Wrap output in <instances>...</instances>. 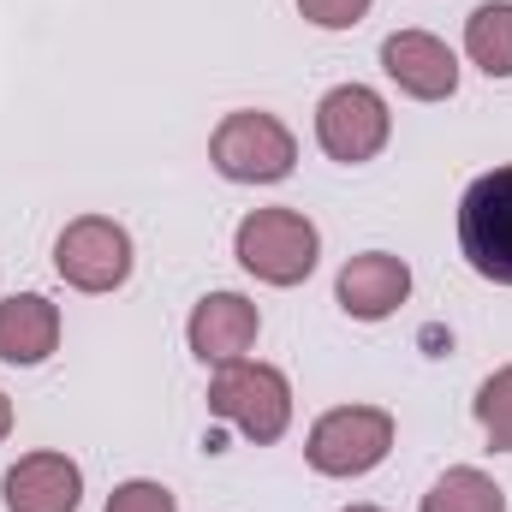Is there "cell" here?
<instances>
[{"label": "cell", "mask_w": 512, "mask_h": 512, "mask_svg": "<svg viewBox=\"0 0 512 512\" xmlns=\"http://www.w3.org/2000/svg\"><path fill=\"white\" fill-rule=\"evenodd\" d=\"M459 251L483 280L512 286V167H495V173L465 185V197H459Z\"/></svg>", "instance_id": "cell-5"}, {"label": "cell", "mask_w": 512, "mask_h": 512, "mask_svg": "<svg viewBox=\"0 0 512 512\" xmlns=\"http://www.w3.org/2000/svg\"><path fill=\"white\" fill-rule=\"evenodd\" d=\"M54 268L78 292H114L131 274V233L120 221H108V215H78L54 239Z\"/></svg>", "instance_id": "cell-7"}, {"label": "cell", "mask_w": 512, "mask_h": 512, "mask_svg": "<svg viewBox=\"0 0 512 512\" xmlns=\"http://www.w3.org/2000/svg\"><path fill=\"white\" fill-rule=\"evenodd\" d=\"M370 6H376V0H298V12H304L316 30H352V24H364Z\"/></svg>", "instance_id": "cell-17"}, {"label": "cell", "mask_w": 512, "mask_h": 512, "mask_svg": "<svg viewBox=\"0 0 512 512\" xmlns=\"http://www.w3.org/2000/svg\"><path fill=\"white\" fill-rule=\"evenodd\" d=\"M6 435H12V399L0 393V441H6Z\"/></svg>", "instance_id": "cell-18"}, {"label": "cell", "mask_w": 512, "mask_h": 512, "mask_svg": "<svg viewBox=\"0 0 512 512\" xmlns=\"http://www.w3.org/2000/svg\"><path fill=\"white\" fill-rule=\"evenodd\" d=\"M477 423H483L495 453H512V364L477 387Z\"/></svg>", "instance_id": "cell-15"}, {"label": "cell", "mask_w": 512, "mask_h": 512, "mask_svg": "<svg viewBox=\"0 0 512 512\" xmlns=\"http://www.w3.org/2000/svg\"><path fill=\"white\" fill-rule=\"evenodd\" d=\"M387 131H393V114H387V102L370 84H340V90H328L316 102V143L340 167L376 161L387 149Z\"/></svg>", "instance_id": "cell-6"}, {"label": "cell", "mask_w": 512, "mask_h": 512, "mask_svg": "<svg viewBox=\"0 0 512 512\" xmlns=\"http://www.w3.org/2000/svg\"><path fill=\"white\" fill-rule=\"evenodd\" d=\"M334 298H340L346 316L382 322V316H393V310L411 298V268H405V256H393V251H364L340 268Z\"/></svg>", "instance_id": "cell-10"}, {"label": "cell", "mask_w": 512, "mask_h": 512, "mask_svg": "<svg viewBox=\"0 0 512 512\" xmlns=\"http://www.w3.org/2000/svg\"><path fill=\"white\" fill-rule=\"evenodd\" d=\"M209 411H215L221 423H233L245 441L268 447V441H280L286 423H292V382H286L274 364L233 358V364H221L215 382H209Z\"/></svg>", "instance_id": "cell-2"}, {"label": "cell", "mask_w": 512, "mask_h": 512, "mask_svg": "<svg viewBox=\"0 0 512 512\" xmlns=\"http://www.w3.org/2000/svg\"><path fill=\"white\" fill-rule=\"evenodd\" d=\"M382 72L411 102H447L459 90V60L429 30H393L382 42Z\"/></svg>", "instance_id": "cell-8"}, {"label": "cell", "mask_w": 512, "mask_h": 512, "mask_svg": "<svg viewBox=\"0 0 512 512\" xmlns=\"http://www.w3.org/2000/svg\"><path fill=\"white\" fill-rule=\"evenodd\" d=\"M465 54L483 78H512V0H483L465 18Z\"/></svg>", "instance_id": "cell-13"}, {"label": "cell", "mask_w": 512, "mask_h": 512, "mask_svg": "<svg viewBox=\"0 0 512 512\" xmlns=\"http://www.w3.org/2000/svg\"><path fill=\"white\" fill-rule=\"evenodd\" d=\"M256 334H262V316H256V304L245 292H209V298H197V310L185 322L191 352L203 364H215V370L233 364V358H245L256 346Z\"/></svg>", "instance_id": "cell-9"}, {"label": "cell", "mask_w": 512, "mask_h": 512, "mask_svg": "<svg viewBox=\"0 0 512 512\" xmlns=\"http://www.w3.org/2000/svg\"><path fill=\"white\" fill-rule=\"evenodd\" d=\"M387 453H393V417L382 405H334L316 417V429L304 441V459L322 477H364Z\"/></svg>", "instance_id": "cell-3"}, {"label": "cell", "mask_w": 512, "mask_h": 512, "mask_svg": "<svg viewBox=\"0 0 512 512\" xmlns=\"http://www.w3.org/2000/svg\"><path fill=\"white\" fill-rule=\"evenodd\" d=\"M233 256L245 262V274H256L262 286H298V280L316 274L322 233L298 209H251L239 221V233H233Z\"/></svg>", "instance_id": "cell-1"}, {"label": "cell", "mask_w": 512, "mask_h": 512, "mask_svg": "<svg viewBox=\"0 0 512 512\" xmlns=\"http://www.w3.org/2000/svg\"><path fill=\"white\" fill-rule=\"evenodd\" d=\"M209 161H215V173L233 179V185H274V179L292 173L298 143H292V131L280 126L274 114L239 108V114H227V120L215 126V137H209Z\"/></svg>", "instance_id": "cell-4"}, {"label": "cell", "mask_w": 512, "mask_h": 512, "mask_svg": "<svg viewBox=\"0 0 512 512\" xmlns=\"http://www.w3.org/2000/svg\"><path fill=\"white\" fill-rule=\"evenodd\" d=\"M423 512H507V495L495 477H483L477 465H453L447 477H435V489L423 495Z\"/></svg>", "instance_id": "cell-14"}, {"label": "cell", "mask_w": 512, "mask_h": 512, "mask_svg": "<svg viewBox=\"0 0 512 512\" xmlns=\"http://www.w3.org/2000/svg\"><path fill=\"white\" fill-rule=\"evenodd\" d=\"M102 512H179V501H173V489H161V483H149V477H131V483H120V489L108 495Z\"/></svg>", "instance_id": "cell-16"}, {"label": "cell", "mask_w": 512, "mask_h": 512, "mask_svg": "<svg viewBox=\"0 0 512 512\" xmlns=\"http://www.w3.org/2000/svg\"><path fill=\"white\" fill-rule=\"evenodd\" d=\"M346 512H382V507H346Z\"/></svg>", "instance_id": "cell-19"}, {"label": "cell", "mask_w": 512, "mask_h": 512, "mask_svg": "<svg viewBox=\"0 0 512 512\" xmlns=\"http://www.w3.org/2000/svg\"><path fill=\"white\" fill-rule=\"evenodd\" d=\"M0 495H6V512H78V501H84V471L66 453H24L6 471Z\"/></svg>", "instance_id": "cell-11"}, {"label": "cell", "mask_w": 512, "mask_h": 512, "mask_svg": "<svg viewBox=\"0 0 512 512\" xmlns=\"http://www.w3.org/2000/svg\"><path fill=\"white\" fill-rule=\"evenodd\" d=\"M60 346V304L42 292H12L0 298V364H42Z\"/></svg>", "instance_id": "cell-12"}]
</instances>
